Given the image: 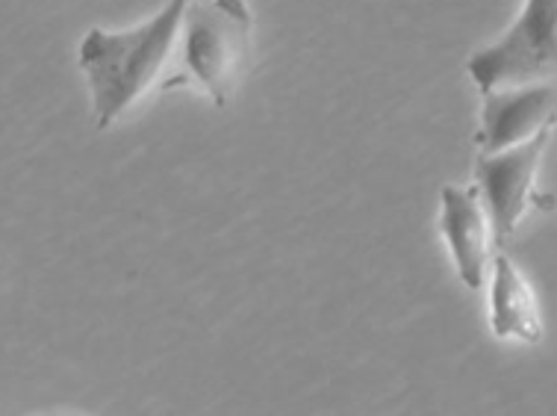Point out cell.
I'll return each mask as SVG.
<instances>
[{
	"mask_svg": "<svg viewBox=\"0 0 557 416\" xmlns=\"http://www.w3.org/2000/svg\"><path fill=\"white\" fill-rule=\"evenodd\" d=\"M186 3L189 0H169L151 21L133 30L112 33L91 27L83 36L77 65L89 83L98 131L119 122V115L131 110L160 77L174 36L181 30Z\"/></svg>",
	"mask_w": 557,
	"mask_h": 416,
	"instance_id": "1",
	"label": "cell"
},
{
	"mask_svg": "<svg viewBox=\"0 0 557 416\" xmlns=\"http://www.w3.org/2000/svg\"><path fill=\"white\" fill-rule=\"evenodd\" d=\"M183 72L165 83L177 89L186 81L198 83L215 107H227L253 62V15L245 0L186 3L181 21Z\"/></svg>",
	"mask_w": 557,
	"mask_h": 416,
	"instance_id": "2",
	"label": "cell"
},
{
	"mask_svg": "<svg viewBox=\"0 0 557 416\" xmlns=\"http://www.w3.org/2000/svg\"><path fill=\"white\" fill-rule=\"evenodd\" d=\"M557 60V0H528L513 27L469 57L467 74L481 95L505 86L548 81Z\"/></svg>",
	"mask_w": 557,
	"mask_h": 416,
	"instance_id": "3",
	"label": "cell"
},
{
	"mask_svg": "<svg viewBox=\"0 0 557 416\" xmlns=\"http://www.w3.org/2000/svg\"><path fill=\"white\" fill-rule=\"evenodd\" d=\"M548 143L552 124L505 151L478 154L475 181L481 189V204L490 216V231L496 240H507L522 222L528 201L534 198V181Z\"/></svg>",
	"mask_w": 557,
	"mask_h": 416,
	"instance_id": "4",
	"label": "cell"
},
{
	"mask_svg": "<svg viewBox=\"0 0 557 416\" xmlns=\"http://www.w3.org/2000/svg\"><path fill=\"white\" fill-rule=\"evenodd\" d=\"M555 124V86H505L484 91L481 131L475 143L481 154L505 151L510 145L525 143L534 133Z\"/></svg>",
	"mask_w": 557,
	"mask_h": 416,
	"instance_id": "5",
	"label": "cell"
},
{
	"mask_svg": "<svg viewBox=\"0 0 557 416\" xmlns=\"http://www.w3.org/2000/svg\"><path fill=\"white\" fill-rule=\"evenodd\" d=\"M440 234L446 236L455 257L457 274L469 290H481L490 266V216L475 189L443 186V216Z\"/></svg>",
	"mask_w": 557,
	"mask_h": 416,
	"instance_id": "6",
	"label": "cell"
},
{
	"mask_svg": "<svg viewBox=\"0 0 557 416\" xmlns=\"http://www.w3.org/2000/svg\"><path fill=\"white\" fill-rule=\"evenodd\" d=\"M490 322L498 340H519V343H540L543 322H540L537 302L510 264V257L498 254L493 260V286H490Z\"/></svg>",
	"mask_w": 557,
	"mask_h": 416,
	"instance_id": "7",
	"label": "cell"
}]
</instances>
